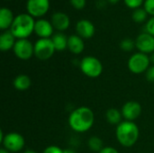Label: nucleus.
<instances>
[{
	"mask_svg": "<svg viewBox=\"0 0 154 153\" xmlns=\"http://www.w3.org/2000/svg\"><path fill=\"white\" fill-rule=\"evenodd\" d=\"M95 122L94 112L87 106H80L69 115V127L77 133H85L92 128Z\"/></svg>",
	"mask_w": 154,
	"mask_h": 153,
	"instance_id": "nucleus-1",
	"label": "nucleus"
},
{
	"mask_svg": "<svg viewBox=\"0 0 154 153\" xmlns=\"http://www.w3.org/2000/svg\"><path fill=\"white\" fill-rule=\"evenodd\" d=\"M139 127L131 121L122 122L117 125L116 135L118 142L126 148L134 146L139 139Z\"/></svg>",
	"mask_w": 154,
	"mask_h": 153,
	"instance_id": "nucleus-2",
	"label": "nucleus"
},
{
	"mask_svg": "<svg viewBox=\"0 0 154 153\" xmlns=\"http://www.w3.org/2000/svg\"><path fill=\"white\" fill-rule=\"evenodd\" d=\"M35 21L29 14H20L14 17L10 28L11 32L17 39H27L34 32Z\"/></svg>",
	"mask_w": 154,
	"mask_h": 153,
	"instance_id": "nucleus-3",
	"label": "nucleus"
},
{
	"mask_svg": "<svg viewBox=\"0 0 154 153\" xmlns=\"http://www.w3.org/2000/svg\"><path fill=\"white\" fill-rule=\"evenodd\" d=\"M80 69L84 75L88 78H98L103 72L102 62L94 56L84 57L79 63Z\"/></svg>",
	"mask_w": 154,
	"mask_h": 153,
	"instance_id": "nucleus-4",
	"label": "nucleus"
},
{
	"mask_svg": "<svg viewBox=\"0 0 154 153\" xmlns=\"http://www.w3.org/2000/svg\"><path fill=\"white\" fill-rule=\"evenodd\" d=\"M0 142L3 144V148L9 152H19L23 149L25 144L23 136L18 133H9L4 135L3 132H1Z\"/></svg>",
	"mask_w": 154,
	"mask_h": 153,
	"instance_id": "nucleus-5",
	"label": "nucleus"
},
{
	"mask_svg": "<svg viewBox=\"0 0 154 153\" xmlns=\"http://www.w3.org/2000/svg\"><path fill=\"white\" fill-rule=\"evenodd\" d=\"M151 60L147 54L136 52L133 54L128 60L127 66L129 70L134 74H142L146 72L150 68Z\"/></svg>",
	"mask_w": 154,
	"mask_h": 153,
	"instance_id": "nucleus-6",
	"label": "nucleus"
},
{
	"mask_svg": "<svg viewBox=\"0 0 154 153\" xmlns=\"http://www.w3.org/2000/svg\"><path fill=\"white\" fill-rule=\"evenodd\" d=\"M56 51L51 38H40L34 43V56L40 60H47L52 57Z\"/></svg>",
	"mask_w": 154,
	"mask_h": 153,
	"instance_id": "nucleus-7",
	"label": "nucleus"
},
{
	"mask_svg": "<svg viewBox=\"0 0 154 153\" xmlns=\"http://www.w3.org/2000/svg\"><path fill=\"white\" fill-rule=\"evenodd\" d=\"M13 50L18 59L27 60L34 55V44H32L28 39L16 40Z\"/></svg>",
	"mask_w": 154,
	"mask_h": 153,
	"instance_id": "nucleus-8",
	"label": "nucleus"
},
{
	"mask_svg": "<svg viewBox=\"0 0 154 153\" xmlns=\"http://www.w3.org/2000/svg\"><path fill=\"white\" fill-rule=\"evenodd\" d=\"M50 9V0H27L26 11L33 18H41Z\"/></svg>",
	"mask_w": 154,
	"mask_h": 153,
	"instance_id": "nucleus-9",
	"label": "nucleus"
},
{
	"mask_svg": "<svg viewBox=\"0 0 154 153\" xmlns=\"http://www.w3.org/2000/svg\"><path fill=\"white\" fill-rule=\"evenodd\" d=\"M135 46L139 52L152 54L154 52V36L146 32L139 34L135 40Z\"/></svg>",
	"mask_w": 154,
	"mask_h": 153,
	"instance_id": "nucleus-10",
	"label": "nucleus"
},
{
	"mask_svg": "<svg viewBox=\"0 0 154 153\" xmlns=\"http://www.w3.org/2000/svg\"><path fill=\"white\" fill-rule=\"evenodd\" d=\"M121 113L125 121L134 122L141 115L142 106L136 101H128L122 106Z\"/></svg>",
	"mask_w": 154,
	"mask_h": 153,
	"instance_id": "nucleus-11",
	"label": "nucleus"
},
{
	"mask_svg": "<svg viewBox=\"0 0 154 153\" xmlns=\"http://www.w3.org/2000/svg\"><path fill=\"white\" fill-rule=\"evenodd\" d=\"M53 26L51 23L46 19H38L35 21L34 32L37 36L42 39H48L53 35Z\"/></svg>",
	"mask_w": 154,
	"mask_h": 153,
	"instance_id": "nucleus-12",
	"label": "nucleus"
},
{
	"mask_svg": "<svg viewBox=\"0 0 154 153\" xmlns=\"http://www.w3.org/2000/svg\"><path fill=\"white\" fill-rule=\"evenodd\" d=\"M77 34L82 39H90L94 36L96 28L92 22L87 19L79 20L76 24Z\"/></svg>",
	"mask_w": 154,
	"mask_h": 153,
	"instance_id": "nucleus-13",
	"label": "nucleus"
},
{
	"mask_svg": "<svg viewBox=\"0 0 154 153\" xmlns=\"http://www.w3.org/2000/svg\"><path fill=\"white\" fill-rule=\"evenodd\" d=\"M51 23L55 30L62 32L69 27L70 20H69V17L68 16V14H66L65 13L56 12L52 14Z\"/></svg>",
	"mask_w": 154,
	"mask_h": 153,
	"instance_id": "nucleus-14",
	"label": "nucleus"
},
{
	"mask_svg": "<svg viewBox=\"0 0 154 153\" xmlns=\"http://www.w3.org/2000/svg\"><path fill=\"white\" fill-rule=\"evenodd\" d=\"M68 49L73 54H80L85 49V43L81 37L78 34L70 35L68 38Z\"/></svg>",
	"mask_w": 154,
	"mask_h": 153,
	"instance_id": "nucleus-15",
	"label": "nucleus"
},
{
	"mask_svg": "<svg viewBox=\"0 0 154 153\" xmlns=\"http://www.w3.org/2000/svg\"><path fill=\"white\" fill-rule=\"evenodd\" d=\"M13 12L7 7H2L0 9V29L2 31L10 30L13 22L14 20Z\"/></svg>",
	"mask_w": 154,
	"mask_h": 153,
	"instance_id": "nucleus-16",
	"label": "nucleus"
},
{
	"mask_svg": "<svg viewBox=\"0 0 154 153\" xmlns=\"http://www.w3.org/2000/svg\"><path fill=\"white\" fill-rule=\"evenodd\" d=\"M16 42V38L11 32L10 30L4 31L0 35V50L2 51H7L14 49Z\"/></svg>",
	"mask_w": 154,
	"mask_h": 153,
	"instance_id": "nucleus-17",
	"label": "nucleus"
},
{
	"mask_svg": "<svg viewBox=\"0 0 154 153\" xmlns=\"http://www.w3.org/2000/svg\"><path fill=\"white\" fill-rule=\"evenodd\" d=\"M32 84V80L29 76L25 74L18 75L13 81V85L15 89L19 91H25L30 88Z\"/></svg>",
	"mask_w": 154,
	"mask_h": 153,
	"instance_id": "nucleus-18",
	"label": "nucleus"
},
{
	"mask_svg": "<svg viewBox=\"0 0 154 153\" xmlns=\"http://www.w3.org/2000/svg\"><path fill=\"white\" fill-rule=\"evenodd\" d=\"M68 38L63 32H57L52 35L51 41L57 51H62L65 49H68Z\"/></svg>",
	"mask_w": 154,
	"mask_h": 153,
	"instance_id": "nucleus-19",
	"label": "nucleus"
},
{
	"mask_svg": "<svg viewBox=\"0 0 154 153\" xmlns=\"http://www.w3.org/2000/svg\"><path fill=\"white\" fill-rule=\"evenodd\" d=\"M106 121L112 124V125H118L122 123V118L123 115L121 111H119L116 108H110L106 111Z\"/></svg>",
	"mask_w": 154,
	"mask_h": 153,
	"instance_id": "nucleus-20",
	"label": "nucleus"
},
{
	"mask_svg": "<svg viewBox=\"0 0 154 153\" xmlns=\"http://www.w3.org/2000/svg\"><path fill=\"white\" fill-rule=\"evenodd\" d=\"M88 148L95 152H99L103 150V141L97 136H92L88 142Z\"/></svg>",
	"mask_w": 154,
	"mask_h": 153,
	"instance_id": "nucleus-21",
	"label": "nucleus"
},
{
	"mask_svg": "<svg viewBox=\"0 0 154 153\" xmlns=\"http://www.w3.org/2000/svg\"><path fill=\"white\" fill-rule=\"evenodd\" d=\"M147 16H148V14H147V12L145 11L144 8L135 9V10H134L133 14H132L133 20L137 23H141L145 22L146 19H147Z\"/></svg>",
	"mask_w": 154,
	"mask_h": 153,
	"instance_id": "nucleus-22",
	"label": "nucleus"
},
{
	"mask_svg": "<svg viewBox=\"0 0 154 153\" xmlns=\"http://www.w3.org/2000/svg\"><path fill=\"white\" fill-rule=\"evenodd\" d=\"M135 41L130 39V38H125L124 40L121 41L120 42V48L124 50V51H132L134 48H135Z\"/></svg>",
	"mask_w": 154,
	"mask_h": 153,
	"instance_id": "nucleus-23",
	"label": "nucleus"
},
{
	"mask_svg": "<svg viewBox=\"0 0 154 153\" xmlns=\"http://www.w3.org/2000/svg\"><path fill=\"white\" fill-rule=\"evenodd\" d=\"M144 1L145 0H124L125 5L128 8L134 9V10L141 8V6L144 4Z\"/></svg>",
	"mask_w": 154,
	"mask_h": 153,
	"instance_id": "nucleus-24",
	"label": "nucleus"
},
{
	"mask_svg": "<svg viewBox=\"0 0 154 153\" xmlns=\"http://www.w3.org/2000/svg\"><path fill=\"white\" fill-rule=\"evenodd\" d=\"M143 8L148 14L154 16V0H145L143 4Z\"/></svg>",
	"mask_w": 154,
	"mask_h": 153,
	"instance_id": "nucleus-25",
	"label": "nucleus"
},
{
	"mask_svg": "<svg viewBox=\"0 0 154 153\" xmlns=\"http://www.w3.org/2000/svg\"><path fill=\"white\" fill-rule=\"evenodd\" d=\"M70 5L77 10L83 9L87 5V0H69Z\"/></svg>",
	"mask_w": 154,
	"mask_h": 153,
	"instance_id": "nucleus-26",
	"label": "nucleus"
},
{
	"mask_svg": "<svg viewBox=\"0 0 154 153\" xmlns=\"http://www.w3.org/2000/svg\"><path fill=\"white\" fill-rule=\"evenodd\" d=\"M145 31L146 32L154 36V16H152V18L147 21L145 24Z\"/></svg>",
	"mask_w": 154,
	"mask_h": 153,
	"instance_id": "nucleus-27",
	"label": "nucleus"
},
{
	"mask_svg": "<svg viewBox=\"0 0 154 153\" xmlns=\"http://www.w3.org/2000/svg\"><path fill=\"white\" fill-rule=\"evenodd\" d=\"M42 153H64V150L56 145H51L45 148Z\"/></svg>",
	"mask_w": 154,
	"mask_h": 153,
	"instance_id": "nucleus-28",
	"label": "nucleus"
},
{
	"mask_svg": "<svg viewBox=\"0 0 154 153\" xmlns=\"http://www.w3.org/2000/svg\"><path fill=\"white\" fill-rule=\"evenodd\" d=\"M145 76H146V79L149 82L154 83V65L150 66V68L145 72Z\"/></svg>",
	"mask_w": 154,
	"mask_h": 153,
	"instance_id": "nucleus-29",
	"label": "nucleus"
},
{
	"mask_svg": "<svg viewBox=\"0 0 154 153\" xmlns=\"http://www.w3.org/2000/svg\"><path fill=\"white\" fill-rule=\"evenodd\" d=\"M98 153H119L118 151L113 147H104L103 150Z\"/></svg>",
	"mask_w": 154,
	"mask_h": 153,
	"instance_id": "nucleus-30",
	"label": "nucleus"
},
{
	"mask_svg": "<svg viewBox=\"0 0 154 153\" xmlns=\"http://www.w3.org/2000/svg\"><path fill=\"white\" fill-rule=\"evenodd\" d=\"M64 153H77L74 150H71V149H66L64 150Z\"/></svg>",
	"mask_w": 154,
	"mask_h": 153,
	"instance_id": "nucleus-31",
	"label": "nucleus"
},
{
	"mask_svg": "<svg viewBox=\"0 0 154 153\" xmlns=\"http://www.w3.org/2000/svg\"><path fill=\"white\" fill-rule=\"evenodd\" d=\"M110 4H113V5H115V4H117L120 0H107Z\"/></svg>",
	"mask_w": 154,
	"mask_h": 153,
	"instance_id": "nucleus-32",
	"label": "nucleus"
},
{
	"mask_svg": "<svg viewBox=\"0 0 154 153\" xmlns=\"http://www.w3.org/2000/svg\"><path fill=\"white\" fill-rule=\"evenodd\" d=\"M150 60H151V62H152V63H153V65H154V52H152V53L151 54Z\"/></svg>",
	"mask_w": 154,
	"mask_h": 153,
	"instance_id": "nucleus-33",
	"label": "nucleus"
},
{
	"mask_svg": "<svg viewBox=\"0 0 154 153\" xmlns=\"http://www.w3.org/2000/svg\"><path fill=\"white\" fill-rule=\"evenodd\" d=\"M0 153H10L7 150H5V148H2L1 150H0Z\"/></svg>",
	"mask_w": 154,
	"mask_h": 153,
	"instance_id": "nucleus-34",
	"label": "nucleus"
},
{
	"mask_svg": "<svg viewBox=\"0 0 154 153\" xmlns=\"http://www.w3.org/2000/svg\"><path fill=\"white\" fill-rule=\"evenodd\" d=\"M23 153H36L35 151H32V150H27V151H25Z\"/></svg>",
	"mask_w": 154,
	"mask_h": 153,
	"instance_id": "nucleus-35",
	"label": "nucleus"
},
{
	"mask_svg": "<svg viewBox=\"0 0 154 153\" xmlns=\"http://www.w3.org/2000/svg\"><path fill=\"white\" fill-rule=\"evenodd\" d=\"M6 1H11V0H6Z\"/></svg>",
	"mask_w": 154,
	"mask_h": 153,
	"instance_id": "nucleus-36",
	"label": "nucleus"
}]
</instances>
